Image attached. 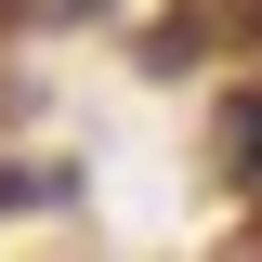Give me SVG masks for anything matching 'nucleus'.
Returning <instances> with one entry per match:
<instances>
[{
    "instance_id": "obj_1",
    "label": "nucleus",
    "mask_w": 262,
    "mask_h": 262,
    "mask_svg": "<svg viewBox=\"0 0 262 262\" xmlns=\"http://www.w3.org/2000/svg\"><path fill=\"white\" fill-rule=\"evenodd\" d=\"M249 144H262V131H249Z\"/></svg>"
}]
</instances>
